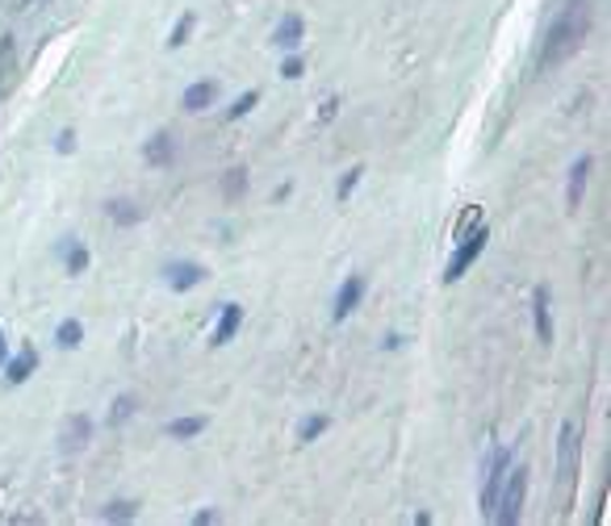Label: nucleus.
I'll return each mask as SVG.
<instances>
[{"mask_svg":"<svg viewBox=\"0 0 611 526\" xmlns=\"http://www.w3.org/2000/svg\"><path fill=\"white\" fill-rule=\"evenodd\" d=\"M591 30V13H587V4H570L565 13H558V21L549 26V38H544V54H541V68H558L565 63L570 54L582 47V38Z\"/></svg>","mask_w":611,"mask_h":526,"instance_id":"1","label":"nucleus"},{"mask_svg":"<svg viewBox=\"0 0 611 526\" xmlns=\"http://www.w3.org/2000/svg\"><path fill=\"white\" fill-rule=\"evenodd\" d=\"M524 489H528V468H511V476H506L503 485V497H494V523H520V509H524Z\"/></svg>","mask_w":611,"mask_h":526,"instance_id":"2","label":"nucleus"},{"mask_svg":"<svg viewBox=\"0 0 611 526\" xmlns=\"http://www.w3.org/2000/svg\"><path fill=\"white\" fill-rule=\"evenodd\" d=\"M486 238H490V235H486V226H477V230L470 235V242L461 238V247H456L453 264H449V272H444V280H449V285H456V280L465 276V268H470L473 259L482 255V247H486Z\"/></svg>","mask_w":611,"mask_h":526,"instance_id":"3","label":"nucleus"},{"mask_svg":"<svg viewBox=\"0 0 611 526\" xmlns=\"http://www.w3.org/2000/svg\"><path fill=\"white\" fill-rule=\"evenodd\" d=\"M578 473V430L574 423H565L561 426V443H558V476H561V485H570Z\"/></svg>","mask_w":611,"mask_h":526,"instance_id":"4","label":"nucleus"},{"mask_svg":"<svg viewBox=\"0 0 611 526\" xmlns=\"http://www.w3.org/2000/svg\"><path fill=\"white\" fill-rule=\"evenodd\" d=\"M361 292H365V280H361V276H348V280H344V289H339V297H335V318H339V322H344L352 309H356Z\"/></svg>","mask_w":611,"mask_h":526,"instance_id":"5","label":"nucleus"},{"mask_svg":"<svg viewBox=\"0 0 611 526\" xmlns=\"http://www.w3.org/2000/svg\"><path fill=\"white\" fill-rule=\"evenodd\" d=\"M239 322H244V309H239V306H227V309H223V318H218V326H214V347L230 343V335L239 330Z\"/></svg>","mask_w":611,"mask_h":526,"instance_id":"6","label":"nucleus"},{"mask_svg":"<svg viewBox=\"0 0 611 526\" xmlns=\"http://www.w3.org/2000/svg\"><path fill=\"white\" fill-rule=\"evenodd\" d=\"M201 276L206 272H201L197 264H173V268H168V285H173L176 292H185V289H193Z\"/></svg>","mask_w":611,"mask_h":526,"instance_id":"7","label":"nucleus"},{"mask_svg":"<svg viewBox=\"0 0 611 526\" xmlns=\"http://www.w3.org/2000/svg\"><path fill=\"white\" fill-rule=\"evenodd\" d=\"M297 38H302V18H294V13H289V18H280V26L273 30V42L285 47V51H294Z\"/></svg>","mask_w":611,"mask_h":526,"instance_id":"8","label":"nucleus"},{"mask_svg":"<svg viewBox=\"0 0 611 526\" xmlns=\"http://www.w3.org/2000/svg\"><path fill=\"white\" fill-rule=\"evenodd\" d=\"M587 176H591V159L582 155L570 171V205H582V192H587Z\"/></svg>","mask_w":611,"mask_h":526,"instance_id":"9","label":"nucleus"},{"mask_svg":"<svg viewBox=\"0 0 611 526\" xmlns=\"http://www.w3.org/2000/svg\"><path fill=\"white\" fill-rule=\"evenodd\" d=\"M532 309H536V335H541V343H549L553 339V322H549V289L544 285L536 289V306Z\"/></svg>","mask_w":611,"mask_h":526,"instance_id":"10","label":"nucleus"},{"mask_svg":"<svg viewBox=\"0 0 611 526\" xmlns=\"http://www.w3.org/2000/svg\"><path fill=\"white\" fill-rule=\"evenodd\" d=\"M214 97H218V88L214 85H193V88H185V109H210Z\"/></svg>","mask_w":611,"mask_h":526,"instance_id":"11","label":"nucleus"},{"mask_svg":"<svg viewBox=\"0 0 611 526\" xmlns=\"http://www.w3.org/2000/svg\"><path fill=\"white\" fill-rule=\"evenodd\" d=\"M35 364H38V356L30 351V347H26V351H21V356L13 359V364H9V380H13V385H21L26 376L35 373Z\"/></svg>","mask_w":611,"mask_h":526,"instance_id":"12","label":"nucleus"},{"mask_svg":"<svg viewBox=\"0 0 611 526\" xmlns=\"http://www.w3.org/2000/svg\"><path fill=\"white\" fill-rule=\"evenodd\" d=\"M201 426H206V418H176V423L168 426V435H173V439H185V435H197Z\"/></svg>","mask_w":611,"mask_h":526,"instance_id":"13","label":"nucleus"},{"mask_svg":"<svg viewBox=\"0 0 611 526\" xmlns=\"http://www.w3.org/2000/svg\"><path fill=\"white\" fill-rule=\"evenodd\" d=\"M80 335H85L80 322H63L59 326V347H80Z\"/></svg>","mask_w":611,"mask_h":526,"instance_id":"14","label":"nucleus"},{"mask_svg":"<svg viewBox=\"0 0 611 526\" xmlns=\"http://www.w3.org/2000/svg\"><path fill=\"white\" fill-rule=\"evenodd\" d=\"M168 155H173V142H168V135H159L156 142L147 147V159H151V163H159V159H168Z\"/></svg>","mask_w":611,"mask_h":526,"instance_id":"15","label":"nucleus"},{"mask_svg":"<svg viewBox=\"0 0 611 526\" xmlns=\"http://www.w3.org/2000/svg\"><path fill=\"white\" fill-rule=\"evenodd\" d=\"M323 430H327V418H311V423L302 426V439L311 443V439H318V435H323Z\"/></svg>","mask_w":611,"mask_h":526,"instance_id":"16","label":"nucleus"},{"mask_svg":"<svg viewBox=\"0 0 611 526\" xmlns=\"http://www.w3.org/2000/svg\"><path fill=\"white\" fill-rule=\"evenodd\" d=\"M252 105H256V92H244V97H239V105L230 109V118H244V113H252Z\"/></svg>","mask_w":611,"mask_h":526,"instance_id":"17","label":"nucleus"},{"mask_svg":"<svg viewBox=\"0 0 611 526\" xmlns=\"http://www.w3.org/2000/svg\"><path fill=\"white\" fill-rule=\"evenodd\" d=\"M280 76H285V80H297V76H302V59H285Z\"/></svg>","mask_w":611,"mask_h":526,"instance_id":"18","label":"nucleus"},{"mask_svg":"<svg viewBox=\"0 0 611 526\" xmlns=\"http://www.w3.org/2000/svg\"><path fill=\"white\" fill-rule=\"evenodd\" d=\"M189 26H193V18H180V21H176V34H173V47H180V42H185V34H189Z\"/></svg>","mask_w":611,"mask_h":526,"instance_id":"19","label":"nucleus"},{"mask_svg":"<svg viewBox=\"0 0 611 526\" xmlns=\"http://www.w3.org/2000/svg\"><path fill=\"white\" fill-rule=\"evenodd\" d=\"M356 180H361V168H352L348 176H344V185H339V197H348L352 188H356Z\"/></svg>","mask_w":611,"mask_h":526,"instance_id":"20","label":"nucleus"},{"mask_svg":"<svg viewBox=\"0 0 611 526\" xmlns=\"http://www.w3.org/2000/svg\"><path fill=\"white\" fill-rule=\"evenodd\" d=\"M126 409H135V401H130V397H122V401H118V409H114V426L126 418Z\"/></svg>","mask_w":611,"mask_h":526,"instance_id":"21","label":"nucleus"},{"mask_svg":"<svg viewBox=\"0 0 611 526\" xmlns=\"http://www.w3.org/2000/svg\"><path fill=\"white\" fill-rule=\"evenodd\" d=\"M126 514H135V506H126V502H114V506H109V518H126Z\"/></svg>","mask_w":611,"mask_h":526,"instance_id":"22","label":"nucleus"},{"mask_svg":"<svg viewBox=\"0 0 611 526\" xmlns=\"http://www.w3.org/2000/svg\"><path fill=\"white\" fill-rule=\"evenodd\" d=\"M0 364H4V335H0Z\"/></svg>","mask_w":611,"mask_h":526,"instance_id":"23","label":"nucleus"}]
</instances>
